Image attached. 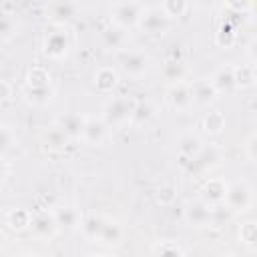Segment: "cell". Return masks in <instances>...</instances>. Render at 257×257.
Returning <instances> with one entry per match:
<instances>
[{
  "label": "cell",
  "mask_w": 257,
  "mask_h": 257,
  "mask_svg": "<svg viewBox=\"0 0 257 257\" xmlns=\"http://www.w3.org/2000/svg\"><path fill=\"white\" fill-rule=\"evenodd\" d=\"M139 100H135V96L131 94H114L110 96L102 108H100V118L108 128H120L124 124H131L135 106Z\"/></svg>",
  "instance_id": "obj_1"
},
{
  "label": "cell",
  "mask_w": 257,
  "mask_h": 257,
  "mask_svg": "<svg viewBox=\"0 0 257 257\" xmlns=\"http://www.w3.org/2000/svg\"><path fill=\"white\" fill-rule=\"evenodd\" d=\"M221 205H223L231 215L247 213V211L253 209V205H255L253 187H251L247 181H233V183H229Z\"/></svg>",
  "instance_id": "obj_2"
},
{
  "label": "cell",
  "mask_w": 257,
  "mask_h": 257,
  "mask_svg": "<svg viewBox=\"0 0 257 257\" xmlns=\"http://www.w3.org/2000/svg\"><path fill=\"white\" fill-rule=\"evenodd\" d=\"M151 68V56L139 48H126L116 56V72L128 78H141Z\"/></svg>",
  "instance_id": "obj_3"
},
{
  "label": "cell",
  "mask_w": 257,
  "mask_h": 257,
  "mask_svg": "<svg viewBox=\"0 0 257 257\" xmlns=\"http://www.w3.org/2000/svg\"><path fill=\"white\" fill-rule=\"evenodd\" d=\"M145 8H147L145 2H133V0H128V2H112L110 8H108L110 24L120 26L124 30L137 28Z\"/></svg>",
  "instance_id": "obj_4"
},
{
  "label": "cell",
  "mask_w": 257,
  "mask_h": 257,
  "mask_svg": "<svg viewBox=\"0 0 257 257\" xmlns=\"http://www.w3.org/2000/svg\"><path fill=\"white\" fill-rule=\"evenodd\" d=\"M221 159H223V153H221V149L217 145H209V147L205 145L199 151V155H195L191 161H185L183 163L185 165V173L187 175H193V177L205 175L211 169H215L221 163Z\"/></svg>",
  "instance_id": "obj_5"
},
{
  "label": "cell",
  "mask_w": 257,
  "mask_h": 257,
  "mask_svg": "<svg viewBox=\"0 0 257 257\" xmlns=\"http://www.w3.org/2000/svg\"><path fill=\"white\" fill-rule=\"evenodd\" d=\"M70 48H72V42H70L68 32L64 30V26H56L42 40V52H44L46 58H52V60L66 58L68 52H70Z\"/></svg>",
  "instance_id": "obj_6"
},
{
  "label": "cell",
  "mask_w": 257,
  "mask_h": 257,
  "mask_svg": "<svg viewBox=\"0 0 257 257\" xmlns=\"http://www.w3.org/2000/svg\"><path fill=\"white\" fill-rule=\"evenodd\" d=\"M169 26H171V20L159 8V4H155V6H149L147 4L145 12H143V16H141V20L137 24V28L141 32L149 34V36H163L169 30Z\"/></svg>",
  "instance_id": "obj_7"
},
{
  "label": "cell",
  "mask_w": 257,
  "mask_h": 257,
  "mask_svg": "<svg viewBox=\"0 0 257 257\" xmlns=\"http://www.w3.org/2000/svg\"><path fill=\"white\" fill-rule=\"evenodd\" d=\"M183 221L187 227L193 229H205L213 225V207L205 203L203 199L189 201L183 209Z\"/></svg>",
  "instance_id": "obj_8"
},
{
  "label": "cell",
  "mask_w": 257,
  "mask_h": 257,
  "mask_svg": "<svg viewBox=\"0 0 257 257\" xmlns=\"http://www.w3.org/2000/svg\"><path fill=\"white\" fill-rule=\"evenodd\" d=\"M28 229L32 231V235L36 239H44V241H50L60 231L52 211H38V213H34L32 219H30V227Z\"/></svg>",
  "instance_id": "obj_9"
},
{
  "label": "cell",
  "mask_w": 257,
  "mask_h": 257,
  "mask_svg": "<svg viewBox=\"0 0 257 257\" xmlns=\"http://www.w3.org/2000/svg\"><path fill=\"white\" fill-rule=\"evenodd\" d=\"M161 74L163 78L171 84H179V82H189V76H191V66L185 58H179V56H173V58H167L161 66Z\"/></svg>",
  "instance_id": "obj_10"
},
{
  "label": "cell",
  "mask_w": 257,
  "mask_h": 257,
  "mask_svg": "<svg viewBox=\"0 0 257 257\" xmlns=\"http://www.w3.org/2000/svg\"><path fill=\"white\" fill-rule=\"evenodd\" d=\"M167 104L177 110V112H189L195 104H193V96H191V88L189 82H179V84H171L167 88Z\"/></svg>",
  "instance_id": "obj_11"
},
{
  "label": "cell",
  "mask_w": 257,
  "mask_h": 257,
  "mask_svg": "<svg viewBox=\"0 0 257 257\" xmlns=\"http://www.w3.org/2000/svg\"><path fill=\"white\" fill-rule=\"evenodd\" d=\"M108 131L110 128L102 122L100 116H86L80 141L86 143V145H90V147H100L108 139Z\"/></svg>",
  "instance_id": "obj_12"
},
{
  "label": "cell",
  "mask_w": 257,
  "mask_h": 257,
  "mask_svg": "<svg viewBox=\"0 0 257 257\" xmlns=\"http://www.w3.org/2000/svg\"><path fill=\"white\" fill-rule=\"evenodd\" d=\"M215 92L221 96V94H233L237 90V84H235V66L233 64H221L211 76H209Z\"/></svg>",
  "instance_id": "obj_13"
},
{
  "label": "cell",
  "mask_w": 257,
  "mask_h": 257,
  "mask_svg": "<svg viewBox=\"0 0 257 257\" xmlns=\"http://www.w3.org/2000/svg\"><path fill=\"white\" fill-rule=\"evenodd\" d=\"M80 12V4L76 2H50L46 4V16L56 24V26H64L70 20H74Z\"/></svg>",
  "instance_id": "obj_14"
},
{
  "label": "cell",
  "mask_w": 257,
  "mask_h": 257,
  "mask_svg": "<svg viewBox=\"0 0 257 257\" xmlns=\"http://www.w3.org/2000/svg\"><path fill=\"white\" fill-rule=\"evenodd\" d=\"M189 88H191V96H193V104L195 106H211L217 100V96H219L207 76L191 80Z\"/></svg>",
  "instance_id": "obj_15"
},
{
  "label": "cell",
  "mask_w": 257,
  "mask_h": 257,
  "mask_svg": "<svg viewBox=\"0 0 257 257\" xmlns=\"http://www.w3.org/2000/svg\"><path fill=\"white\" fill-rule=\"evenodd\" d=\"M84 120L86 116L80 112H64L56 118V126L60 128V133L68 139V141H80L82 137V128H84Z\"/></svg>",
  "instance_id": "obj_16"
},
{
  "label": "cell",
  "mask_w": 257,
  "mask_h": 257,
  "mask_svg": "<svg viewBox=\"0 0 257 257\" xmlns=\"http://www.w3.org/2000/svg\"><path fill=\"white\" fill-rule=\"evenodd\" d=\"M131 30H124L120 26H114V24H108L106 28H102V44L104 48L108 50H114V52H122L128 48V40H131Z\"/></svg>",
  "instance_id": "obj_17"
},
{
  "label": "cell",
  "mask_w": 257,
  "mask_h": 257,
  "mask_svg": "<svg viewBox=\"0 0 257 257\" xmlns=\"http://www.w3.org/2000/svg\"><path fill=\"white\" fill-rule=\"evenodd\" d=\"M124 239V229L118 221L110 219V217H104V223H102V229H100V235L96 239L98 245L106 247V249H112V247H118Z\"/></svg>",
  "instance_id": "obj_18"
},
{
  "label": "cell",
  "mask_w": 257,
  "mask_h": 257,
  "mask_svg": "<svg viewBox=\"0 0 257 257\" xmlns=\"http://www.w3.org/2000/svg\"><path fill=\"white\" fill-rule=\"evenodd\" d=\"M205 147V141L201 139V135L197 133H183L177 139V153L179 157L185 161H191L195 155H199V151Z\"/></svg>",
  "instance_id": "obj_19"
},
{
  "label": "cell",
  "mask_w": 257,
  "mask_h": 257,
  "mask_svg": "<svg viewBox=\"0 0 257 257\" xmlns=\"http://www.w3.org/2000/svg\"><path fill=\"white\" fill-rule=\"evenodd\" d=\"M225 191H227V183L225 181H221V179H207L205 185L201 187V199L205 203H209L211 207H217V205L223 203Z\"/></svg>",
  "instance_id": "obj_20"
},
{
  "label": "cell",
  "mask_w": 257,
  "mask_h": 257,
  "mask_svg": "<svg viewBox=\"0 0 257 257\" xmlns=\"http://www.w3.org/2000/svg\"><path fill=\"white\" fill-rule=\"evenodd\" d=\"M52 213H54V219H56L58 229H64V231L78 229L80 219H82V215L78 213V209H76V207H72V205H62V207L54 209Z\"/></svg>",
  "instance_id": "obj_21"
},
{
  "label": "cell",
  "mask_w": 257,
  "mask_h": 257,
  "mask_svg": "<svg viewBox=\"0 0 257 257\" xmlns=\"http://www.w3.org/2000/svg\"><path fill=\"white\" fill-rule=\"evenodd\" d=\"M92 80H94V86H96L98 92L108 94V92H112L114 86L118 84V72H116V68H112V66H100V68L94 72Z\"/></svg>",
  "instance_id": "obj_22"
},
{
  "label": "cell",
  "mask_w": 257,
  "mask_h": 257,
  "mask_svg": "<svg viewBox=\"0 0 257 257\" xmlns=\"http://www.w3.org/2000/svg\"><path fill=\"white\" fill-rule=\"evenodd\" d=\"M24 100L34 106H46L54 98V88L52 86H24Z\"/></svg>",
  "instance_id": "obj_23"
},
{
  "label": "cell",
  "mask_w": 257,
  "mask_h": 257,
  "mask_svg": "<svg viewBox=\"0 0 257 257\" xmlns=\"http://www.w3.org/2000/svg\"><path fill=\"white\" fill-rule=\"evenodd\" d=\"M102 223H104V215H96V213H90V215H84L80 219V233L84 235V239H88L90 243H96L98 235H100V229H102Z\"/></svg>",
  "instance_id": "obj_24"
},
{
  "label": "cell",
  "mask_w": 257,
  "mask_h": 257,
  "mask_svg": "<svg viewBox=\"0 0 257 257\" xmlns=\"http://www.w3.org/2000/svg\"><path fill=\"white\" fill-rule=\"evenodd\" d=\"M201 126L211 137L221 135L225 131V116H223V112L221 110H209V112H205L203 118H201Z\"/></svg>",
  "instance_id": "obj_25"
},
{
  "label": "cell",
  "mask_w": 257,
  "mask_h": 257,
  "mask_svg": "<svg viewBox=\"0 0 257 257\" xmlns=\"http://www.w3.org/2000/svg\"><path fill=\"white\" fill-rule=\"evenodd\" d=\"M30 219H32V213L28 209H22V207H16V209H10L6 213V223L10 229L14 231H24L30 227Z\"/></svg>",
  "instance_id": "obj_26"
},
{
  "label": "cell",
  "mask_w": 257,
  "mask_h": 257,
  "mask_svg": "<svg viewBox=\"0 0 257 257\" xmlns=\"http://www.w3.org/2000/svg\"><path fill=\"white\" fill-rule=\"evenodd\" d=\"M18 18L12 12L0 10V42H6L18 34Z\"/></svg>",
  "instance_id": "obj_27"
},
{
  "label": "cell",
  "mask_w": 257,
  "mask_h": 257,
  "mask_svg": "<svg viewBox=\"0 0 257 257\" xmlns=\"http://www.w3.org/2000/svg\"><path fill=\"white\" fill-rule=\"evenodd\" d=\"M255 66L253 64H241V66H235V84H237V90H245V88H251L255 84Z\"/></svg>",
  "instance_id": "obj_28"
},
{
  "label": "cell",
  "mask_w": 257,
  "mask_h": 257,
  "mask_svg": "<svg viewBox=\"0 0 257 257\" xmlns=\"http://www.w3.org/2000/svg\"><path fill=\"white\" fill-rule=\"evenodd\" d=\"M237 233H239V241H241L249 251H255V247H257V225H255V221L249 219V221L241 223Z\"/></svg>",
  "instance_id": "obj_29"
},
{
  "label": "cell",
  "mask_w": 257,
  "mask_h": 257,
  "mask_svg": "<svg viewBox=\"0 0 257 257\" xmlns=\"http://www.w3.org/2000/svg\"><path fill=\"white\" fill-rule=\"evenodd\" d=\"M24 86H52L50 84V72L44 66H32L26 72Z\"/></svg>",
  "instance_id": "obj_30"
},
{
  "label": "cell",
  "mask_w": 257,
  "mask_h": 257,
  "mask_svg": "<svg viewBox=\"0 0 257 257\" xmlns=\"http://www.w3.org/2000/svg\"><path fill=\"white\" fill-rule=\"evenodd\" d=\"M153 257H185V251L179 243H175L171 239H165V241H159L153 247Z\"/></svg>",
  "instance_id": "obj_31"
},
{
  "label": "cell",
  "mask_w": 257,
  "mask_h": 257,
  "mask_svg": "<svg viewBox=\"0 0 257 257\" xmlns=\"http://www.w3.org/2000/svg\"><path fill=\"white\" fill-rule=\"evenodd\" d=\"M159 8L167 14L169 20H173V18H181V16L187 14L189 2H185V0H165V2L159 4Z\"/></svg>",
  "instance_id": "obj_32"
},
{
  "label": "cell",
  "mask_w": 257,
  "mask_h": 257,
  "mask_svg": "<svg viewBox=\"0 0 257 257\" xmlns=\"http://www.w3.org/2000/svg\"><path fill=\"white\" fill-rule=\"evenodd\" d=\"M155 114H157V108L151 102H147V100L145 102H137L133 118H131V124H145L151 118H155Z\"/></svg>",
  "instance_id": "obj_33"
},
{
  "label": "cell",
  "mask_w": 257,
  "mask_h": 257,
  "mask_svg": "<svg viewBox=\"0 0 257 257\" xmlns=\"http://www.w3.org/2000/svg\"><path fill=\"white\" fill-rule=\"evenodd\" d=\"M66 143H68V139L60 133V128H58L56 124H52V126L44 133V145H46V149L60 151L62 147H66Z\"/></svg>",
  "instance_id": "obj_34"
},
{
  "label": "cell",
  "mask_w": 257,
  "mask_h": 257,
  "mask_svg": "<svg viewBox=\"0 0 257 257\" xmlns=\"http://www.w3.org/2000/svg\"><path fill=\"white\" fill-rule=\"evenodd\" d=\"M16 147V135L10 126L0 124V157H4L8 151Z\"/></svg>",
  "instance_id": "obj_35"
},
{
  "label": "cell",
  "mask_w": 257,
  "mask_h": 257,
  "mask_svg": "<svg viewBox=\"0 0 257 257\" xmlns=\"http://www.w3.org/2000/svg\"><path fill=\"white\" fill-rule=\"evenodd\" d=\"M155 197H157V201H159L161 205L169 207V205H173L175 199H177V189H175L173 185H161V187L157 189Z\"/></svg>",
  "instance_id": "obj_36"
},
{
  "label": "cell",
  "mask_w": 257,
  "mask_h": 257,
  "mask_svg": "<svg viewBox=\"0 0 257 257\" xmlns=\"http://www.w3.org/2000/svg\"><path fill=\"white\" fill-rule=\"evenodd\" d=\"M243 155L251 165L257 161V133H249L247 135V139L243 143Z\"/></svg>",
  "instance_id": "obj_37"
},
{
  "label": "cell",
  "mask_w": 257,
  "mask_h": 257,
  "mask_svg": "<svg viewBox=\"0 0 257 257\" xmlns=\"http://www.w3.org/2000/svg\"><path fill=\"white\" fill-rule=\"evenodd\" d=\"M8 96H10V84L4 82V80H0V100H4Z\"/></svg>",
  "instance_id": "obj_38"
},
{
  "label": "cell",
  "mask_w": 257,
  "mask_h": 257,
  "mask_svg": "<svg viewBox=\"0 0 257 257\" xmlns=\"http://www.w3.org/2000/svg\"><path fill=\"white\" fill-rule=\"evenodd\" d=\"M8 177V165L4 161V157H0V185L4 183V179Z\"/></svg>",
  "instance_id": "obj_39"
},
{
  "label": "cell",
  "mask_w": 257,
  "mask_h": 257,
  "mask_svg": "<svg viewBox=\"0 0 257 257\" xmlns=\"http://www.w3.org/2000/svg\"><path fill=\"white\" fill-rule=\"evenodd\" d=\"M18 257H46V255H42V253H36V251H24V253H20Z\"/></svg>",
  "instance_id": "obj_40"
},
{
  "label": "cell",
  "mask_w": 257,
  "mask_h": 257,
  "mask_svg": "<svg viewBox=\"0 0 257 257\" xmlns=\"http://www.w3.org/2000/svg\"><path fill=\"white\" fill-rule=\"evenodd\" d=\"M86 257H114L112 253H90V255H86Z\"/></svg>",
  "instance_id": "obj_41"
},
{
  "label": "cell",
  "mask_w": 257,
  "mask_h": 257,
  "mask_svg": "<svg viewBox=\"0 0 257 257\" xmlns=\"http://www.w3.org/2000/svg\"><path fill=\"white\" fill-rule=\"evenodd\" d=\"M223 257H237V255H223Z\"/></svg>",
  "instance_id": "obj_42"
}]
</instances>
